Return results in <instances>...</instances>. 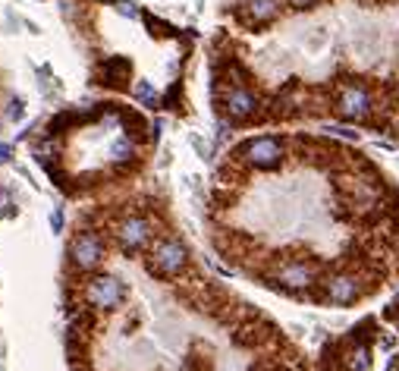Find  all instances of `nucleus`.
<instances>
[{
  "label": "nucleus",
  "mask_w": 399,
  "mask_h": 371,
  "mask_svg": "<svg viewBox=\"0 0 399 371\" xmlns=\"http://www.w3.org/2000/svg\"><path fill=\"white\" fill-rule=\"evenodd\" d=\"M239 154L258 170H274V167L283 164V142L277 136H258L248 139L246 145L239 148Z\"/></svg>",
  "instance_id": "nucleus-4"
},
{
  "label": "nucleus",
  "mask_w": 399,
  "mask_h": 371,
  "mask_svg": "<svg viewBox=\"0 0 399 371\" xmlns=\"http://www.w3.org/2000/svg\"><path fill=\"white\" fill-rule=\"evenodd\" d=\"M10 120H23L25 117V101L23 98H10V111H6Z\"/></svg>",
  "instance_id": "nucleus-14"
},
{
  "label": "nucleus",
  "mask_w": 399,
  "mask_h": 371,
  "mask_svg": "<svg viewBox=\"0 0 399 371\" xmlns=\"http://www.w3.org/2000/svg\"><path fill=\"white\" fill-rule=\"evenodd\" d=\"M336 113H340L343 120H353V123H358V120H365L371 113V94L365 85H343L340 94H336Z\"/></svg>",
  "instance_id": "nucleus-5"
},
{
  "label": "nucleus",
  "mask_w": 399,
  "mask_h": 371,
  "mask_svg": "<svg viewBox=\"0 0 399 371\" xmlns=\"http://www.w3.org/2000/svg\"><path fill=\"white\" fill-rule=\"evenodd\" d=\"M358 296H362V287L353 274H336L324 283V299L334 302V306H353Z\"/></svg>",
  "instance_id": "nucleus-9"
},
{
  "label": "nucleus",
  "mask_w": 399,
  "mask_h": 371,
  "mask_svg": "<svg viewBox=\"0 0 399 371\" xmlns=\"http://www.w3.org/2000/svg\"><path fill=\"white\" fill-rule=\"evenodd\" d=\"M126 299L123 280L110 277V274H98L82 287V302L89 308H101V312H113L120 302Z\"/></svg>",
  "instance_id": "nucleus-2"
},
{
  "label": "nucleus",
  "mask_w": 399,
  "mask_h": 371,
  "mask_svg": "<svg viewBox=\"0 0 399 371\" xmlns=\"http://www.w3.org/2000/svg\"><path fill=\"white\" fill-rule=\"evenodd\" d=\"M327 132H336L343 139H358V132H349V130H340V126H327Z\"/></svg>",
  "instance_id": "nucleus-19"
},
{
  "label": "nucleus",
  "mask_w": 399,
  "mask_h": 371,
  "mask_svg": "<svg viewBox=\"0 0 399 371\" xmlns=\"http://www.w3.org/2000/svg\"><path fill=\"white\" fill-rule=\"evenodd\" d=\"M6 158H10V148H6V145H0V164H4Z\"/></svg>",
  "instance_id": "nucleus-20"
},
{
  "label": "nucleus",
  "mask_w": 399,
  "mask_h": 371,
  "mask_svg": "<svg viewBox=\"0 0 399 371\" xmlns=\"http://www.w3.org/2000/svg\"><path fill=\"white\" fill-rule=\"evenodd\" d=\"M135 98H139L145 107H154V104H158V92H154V89H151V82H145V79H141V82L135 85Z\"/></svg>",
  "instance_id": "nucleus-13"
},
{
  "label": "nucleus",
  "mask_w": 399,
  "mask_h": 371,
  "mask_svg": "<svg viewBox=\"0 0 399 371\" xmlns=\"http://www.w3.org/2000/svg\"><path fill=\"white\" fill-rule=\"evenodd\" d=\"M317 0H286V6H293V10H308V6H315Z\"/></svg>",
  "instance_id": "nucleus-18"
},
{
  "label": "nucleus",
  "mask_w": 399,
  "mask_h": 371,
  "mask_svg": "<svg viewBox=\"0 0 399 371\" xmlns=\"http://www.w3.org/2000/svg\"><path fill=\"white\" fill-rule=\"evenodd\" d=\"M280 4L283 0H242L239 4V19L252 29H261V25L274 23L280 16Z\"/></svg>",
  "instance_id": "nucleus-8"
},
{
  "label": "nucleus",
  "mask_w": 399,
  "mask_h": 371,
  "mask_svg": "<svg viewBox=\"0 0 399 371\" xmlns=\"http://www.w3.org/2000/svg\"><path fill=\"white\" fill-rule=\"evenodd\" d=\"M349 371H371V349L368 346H355L349 353Z\"/></svg>",
  "instance_id": "nucleus-12"
},
{
  "label": "nucleus",
  "mask_w": 399,
  "mask_h": 371,
  "mask_svg": "<svg viewBox=\"0 0 399 371\" xmlns=\"http://www.w3.org/2000/svg\"><path fill=\"white\" fill-rule=\"evenodd\" d=\"M317 277L315 265H308V261H286V265H280V271H277V283H283V289H305L311 287Z\"/></svg>",
  "instance_id": "nucleus-10"
},
{
  "label": "nucleus",
  "mask_w": 399,
  "mask_h": 371,
  "mask_svg": "<svg viewBox=\"0 0 399 371\" xmlns=\"http://www.w3.org/2000/svg\"><path fill=\"white\" fill-rule=\"evenodd\" d=\"M51 230L53 233H63V214H60V211L51 214Z\"/></svg>",
  "instance_id": "nucleus-16"
},
{
  "label": "nucleus",
  "mask_w": 399,
  "mask_h": 371,
  "mask_svg": "<svg viewBox=\"0 0 399 371\" xmlns=\"http://www.w3.org/2000/svg\"><path fill=\"white\" fill-rule=\"evenodd\" d=\"M189 142H192V148L198 151V158H208V145L201 142V136H195V132H192V136H189Z\"/></svg>",
  "instance_id": "nucleus-15"
},
{
  "label": "nucleus",
  "mask_w": 399,
  "mask_h": 371,
  "mask_svg": "<svg viewBox=\"0 0 399 371\" xmlns=\"http://www.w3.org/2000/svg\"><path fill=\"white\" fill-rule=\"evenodd\" d=\"M117 10L123 13V16H129V19L139 16V10H132V4H126V0H120V4H117Z\"/></svg>",
  "instance_id": "nucleus-17"
},
{
  "label": "nucleus",
  "mask_w": 399,
  "mask_h": 371,
  "mask_svg": "<svg viewBox=\"0 0 399 371\" xmlns=\"http://www.w3.org/2000/svg\"><path fill=\"white\" fill-rule=\"evenodd\" d=\"M255 111H258V98L246 89V85H233L229 94L223 98V113H227L233 123H242V120H252Z\"/></svg>",
  "instance_id": "nucleus-7"
},
{
  "label": "nucleus",
  "mask_w": 399,
  "mask_h": 371,
  "mask_svg": "<svg viewBox=\"0 0 399 371\" xmlns=\"http://www.w3.org/2000/svg\"><path fill=\"white\" fill-rule=\"evenodd\" d=\"M132 76V63L126 57H107L104 63H101V85H107V89H123L126 82H129Z\"/></svg>",
  "instance_id": "nucleus-11"
},
{
  "label": "nucleus",
  "mask_w": 399,
  "mask_h": 371,
  "mask_svg": "<svg viewBox=\"0 0 399 371\" xmlns=\"http://www.w3.org/2000/svg\"><path fill=\"white\" fill-rule=\"evenodd\" d=\"M186 265H189V249L182 239H177V236L158 239L151 249V255H148V271L160 280L177 277V274L186 271Z\"/></svg>",
  "instance_id": "nucleus-1"
},
{
  "label": "nucleus",
  "mask_w": 399,
  "mask_h": 371,
  "mask_svg": "<svg viewBox=\"0 0 399 371\" xmlns=\"http://www.w3.org/2000/svg\"><path fill=\"white\" fill-rule=\"evenodd\" d=\"M66 255H70V265L76 268V271H82V274L98 271L101 261H104V242H101L98 233L79 230V233L70 239V249H66Z\"/></svg>",
  "instance_id": "nucleus-3"
},
{
  "label": "nucleus",
  "mask_w": 399,
  "mask_h": 371,
  "mask_svg": "<svg viewBox=\"0 0 399 371\" xmlns=\"http://www.w3.org/2000/svg\"><path fill=\"white\" fill-rule=\"evenodd\" d=\"M113 236H117L120 249H123L126 255H135L148 246V239H151V224H148L145 218H139V214H129V218H123L117 224V233Z\"/></svg>",
  "instance_id": "nucleus-6"
}]
</instances>
